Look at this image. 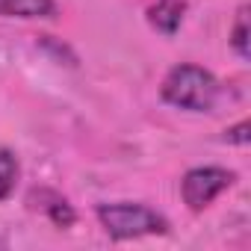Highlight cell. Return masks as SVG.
Returning <instances> with one entry per match:
<instances>
[{"mask_svg": "<svg viewBox=\"0 0 251 251\" xmlns=\"http://www.w3.org/2000/svg\"><path fill=\"white\" fill-rule=\"evenodd\" d=\"M236 180V175L230 169H219V166H198V169H189L183 175V183H180V195L186 201L189 210H204L210 207L225 189H230Z\"/></svg>", "mask_w": 251, "mask_h": 251, "instance_id": "3957f363", "label": "cell"}, {"mask_svg": "<svg viewBox=\"0 0 251 251\" xmlns=\"http://www.w3.org/2000/svg\"><path fill=\"white\" fill-rule=\"evenodd\" d=\"M230 45H233V50L242 59H248V6H242L236 12V24H233V33H230Z\"/></svg>", "mask_w": 251, "mask_h": 251, "instance_id": "ba28073f", "label": "cell"}, {"mask_svg": "<svg viewBox=\"0 0 251 251\" xmlns=\"http://www.w3.org/2000/svg\"><path fill=\"white\" fill-rule=\"evenodd\" d=\"M3 18H53L56 3L53 0H0Z\"/></svg>", "mask_w": 251, "mask_h": 251, "instance_id": "8992f818", "label": "cell"}, {"mask_svg": "<svg viewBox=\"0 0 251 251\" xmlns=\"http://www.w3.org/2000/svg\"><path fill=\"white\" fill-rule=\"evenodd\" d=\"M27 207L45 213L56 227H71V225L77 222L74 207H71L59 192H53V189H33V192L27 195Z\"/></svg>", "mask_w": 251, "mask_h": 251, "instance_id": "277c9868", "label": "cell"}, {"mask_svg": "<svg viewBox=\"0 0 251 251\" xmlns=\"http://www.w3.org/2000/svg\"><path fill=\"white\" fill-rule=\"evenodd\" d=\"M183 15H186V0H157L148 9V24L163 36H175L183 24Z\"/></svg>", "mask_w": 251, "mask_h": 251, "instance_id": "5b68a950", "label": "cell"}, {"mask_svg": "<svg viewBox=\"0 0 251 251\" xmlns=\"http://www.w3.org/2000/svg\"><path fill=\"white\" fill-rule=\"evenodd\" d=\"M248 130H251V124L239 121V124H233V127L225 130V142H230V145H248V139H251Z\"/></svg>", "mask_w": 251, "mask_h": 251, "instance_id": "9c48e42d", "label": "cell"}, {"mask_svg": "<svg viewBox=\"0 0 251 251\" xmlns=\"http://www.w3.org/2000/svg\"><path fill=\"white\" fill-rule=\"evenodd\" d=\"M18 160L9 148H0V201H6L18 183Z\"/></svg>", "mask_w": 251, "mask_h": 251, "instance_id": "52a82bcc", "label": "cell"}, {"mask_svg": "<svg viewBox=\"0 0 251 251\" xmlns=\"http://www.w3.org/2000/svg\"><path fill=\"white\" fill-rule=\"evenodd\" d=\"M219 80L207 71V68H198V65H175L166 80H163V100L177 106V109H189V112H210L219 100Z\"/></svg>", "mask_w": 251, "mask_h": 251, "instance_id": "6da1fadb", "label": "cell"}, {"mask_svg": "<svg viewBox=\"0 0 251 251\" xmlns=\"http://www.w3.org/2000/svg\"><path fill=\"white\" fill-rule=\"evenodd\" d=\"M98 222L112 239H136V236H154V233H169V219L160 216L157 210L145 204H100L98 207Z\"/></svg>", "mask_w": 251, "mask_h": 251, "instance_id": "7a4b0ae2", "label": "cell"}]
</instances>
